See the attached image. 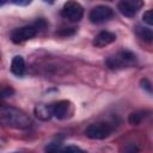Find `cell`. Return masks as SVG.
Returning <instances> with one entry per match:
<instances>
[{
	"label": "cell",
	"mask_w": 153,
	"mask_h": 153,
	"mask_svg": "<svg viewBox=\"0 0 153 153\" xmlns=\"http://www.w3.org/2000/svg\"><path fill=\"white\" fill-rule=\"evenodd\" d=\"M0 121L4 126L16 128V129H26L31 124L30 117L24 111L8 105H1Z\"/></svg>",
	"instance_id": "cell-1"
},
{
	"label": "cell",
	"mask_w": 153,
	"mask_h": 153,
	"mask_svg": "<svg viewBox=\"0 0 153 153\" xmlns=\"http://www.w3.org/2000/svg\"><path fill=\"white\" fill-rule=\"evenodd\" d=\"M105 62L109 68L118 69V68H124L134 65L136 62V56L130 50H122L115 56H109Z\"/></svg>",
	"instance_id": "cell-2"
},
{
	"label": "cell",
	"mask_w": 153,
	"mask_h": 153,
	"mask_svg": "<svg viewBox=\"0 0 153 153\" xmlns=\"http://www.w3.org/2000/svg\"><path fill=\"white\" fill-rule=\"evenodd\" d=\"M85 135L93 140H103L112 133V127L105 122H97L90 124L85 129Z\"/></svg>",
	"instance_id": "cell-3"
},
{
	"label": "cell",
	"mask_w": 153,
	"mask_h": 153,
	"mask_svg": "<svg viewBox=\"0 0 153 153\" xmlns=\"http://www.w3.org/2000/svg\"><path fill=\"white\" fill-rule=\"evenodd\" d=\"M61 16L69 22H79L84 16V8L76 1H68L63 5L61 10Z\"/></svg>",
	"instance_id": "cell-4"
},
{
	"label": "cell",
	"mask_w": 153,
	"mask_h": 153,
	"mask_svg": "<svg viewBox=\"0 0 153 153\" xmlns=\"http://www.w3.org/2000/svg\"><path fill=\"white\" fill-rule=\"evenodd\" d=\"M37 29L35 27V25H26V26H22V27H17L11 32V39L13 43H22L25 42L32 37H35L37 35Z\"/></svg>",
	"instance_id": "cell-5"
},
{
	"label": "cell",
	"mask_w": 153,
	"mask_h": 153,
	"mask_svg": "<svg viewBox=\"0 0 153 153\" xmlns=\"http://www.w3.org/2000/svg\"><path fill=\"white\" fill-rule=\"evenodd\" d=\"M112 16H114V11L109 6L99 5V6H96L91 10L88 18L93 24H100V23L109 20Z\"/></svg>",
	"instance_id": "cell-6"
},
{
	"label": "cell",
	"mask_w": 153,
	"mask_h": 153,
	"mask_svg": "<svg viewBox=\"0 0 153 153\" xmlns=\"http://www.w3.org/2000/svg\"><path fill=\"white\" fill-rule=\"evenodd\" d=\"M142 6V2L141 1H135V0H123V1H120L118 5H117V8L120 11V13L124 17H128V18H133L139 8Z\"/></svg>",
	"instance_id": "cell-7"
},
{
	"label": "cell",
	"mask_w": 153,
	"mask_h": 153,
	"mask_svg": "<svg viewBox=\"0 0 153 153\" xmlns=\"http://www.w3.org/2000/svg\"><path fill=\"white\" fill-rule=\"evenodd\" d=\"M72 112V104L68 100H59L53 104V115L59 120H65Z\"/></svg>",
	"instance_id": "cell-8"
},
{
	"label": "cell",
	"mask_w": 153,
	"mask_h": 153,
	"mask_svg": "<svg viewBox=\"0 0 153 153\" xmlns=\"http://www.w3.org/2000/svg\"><path fill=\"white\" fill-rule=\"evenodd\" d=\"M116 41V35L110 31H100L96 37L93 38V45L97 48H103L105 45L111 44L112 42Z\"/></svg>",
	"instance_id": "cell-9"
},
{
	"label": "cell",
	"mask_w": 153,
	"mask_h": 153,
	"mask_svg": "<svg viewBox=\"0 0 153 153\" xmlns=\"http://www.w3.org/2000/svg\"><path fill=\"white\" fill-rule=\"evenodd\" d=\"M35 115L37 118L42 120V121H48L50 120L53 115V105H48V104H38L35 106L33 109Z\"/></svg>",
	"instance_id": "cell-10"
},
{
	"label": "cell",
	"mask_w": 153,
	"mask_h": 153,
	"mask_svg": "<svg viewBox=\"0 0 153 153\" xmlns=\"http://www.w3.org/2000/svg\"><path fill=\"white\" fill-rule=\"evenodd\" d=\"M11 72L17 76H23L25 72V61L20 55H17L12 59L11 62Z\"/></svg>",
	"instance_id": "cell-11"
},
{
	"label": "cell",
	"mask_w": 153,
	"mask_h": 153,
	"mask_svg": "<svg viewBox=\"0 0 153 153\" xmlns=\"http://www.w3.org/2000/svg\"><path fill=\"white\" fill-rule=\"evenodd\" d=\"M135 33L140 39H142L145 42H152L153 41V30L152 29L137 25L135 29Z\"/></svg>",
	"instance_id": "cell-12"
},
{
	"label": "cell",
	"mask_w": 153,
	"mask_h": 153,
	"mask_svg": "<svg viewBox=\"0 0 153 153\" xmlns=\"http://www.w3.org/2000/svg\"><path fill=\"white\" fill-rule=\"evenodd\" d=\"M145 111H136V112H131L128 116V122L133 126H137L140 124V122L145 118Z\"/></svg>",
	"instance_id": "cell-13"
},
{
	"label": "cell",
	"mask_w": 153,
	"mask_h": 153,
	"mask_svg": "<svg viewBox=\"0 0 153 153\" xmlns=\"http://www.w3.org/2000/svg\"><path fill=\"white\" fill-rule=\"evenodd\" d=\"M61 143L60 142H50L47 145L44 152L45 153H61Z\"/></svg>",
	"instance_id": "cell-14"
},
{
	"label": "cell",
	"mask_w": 153,
	"mask_h": 153,
	"mask_svg": "<svg viewBox=\"0 0 153 153\" xmlns=\"http://www.w3.org/2000/svg\"><path fill=\"white\" fill-rule=\"evenodd\" d=\"M120 153H140V148L135 145V143H127V145H124L122 148H121V151H120Z\"/></svg>",
	"instance_id": "cell-15"
},
{
	"label": "cell",
	"mask_w": 153,
	"mask_h": 153,
	"mask_svg": "<svg viewBox=\"0 0 153 153\" xmlns=\"http://www.w3.org/2000/svg\"><path fill=\"white\" fill-rule=\"evenodd\" d=\"M142 20H143L146 24L153 26V10L146 11V12L142 14Z\"/></svg>",
	"instance_id": "cell-16"
},
{
	"label": "cell",
	"mask_w": 153,
	"mask_h": 153,
	"mask_svg": "<svg viewBox=\"0 0 153 153\" xmlns=\"http://www.w3.org/2000/svg\"><path fill=\"white\" fill-rule=\"evenodd\" d=\"M61 153H86L85 151H82L80 147H78V146H67V147H65L62 151H61Z\"/></svg>",
	"instance_id": "cell-17"
},
{
	"label": "cell",
	"mask_w": 153,
	"mask_h": 153,
	"mask_svg": "<svg viewBox=\"0 0 153 153\" xmlns=\"http://www.w3.org/2000/svg\"><path fill=\"white\" fill-rule=\"evenodd\" d=\"M140 84H141V87H142L143 90H146L147 92H149V93L153 92V86H152V84L149 82L148 79H141Z\"/></svg>",
	"instance_id": "cell-18"
},
{
	"label": "cell",
	"mask_w": 153,
	"mask_h": 153,
	"mask_svg": "<svg viewBox=\"0 0 153 153\" xmlns=\"http://www.w3.org/2000/svg\"><path fill=\"white\" fill-rule=\"evenodd\" d=\"M14 93V90L12 87H6L1 91V98H6V97H11Z\"/></svg>",
	"instance_id": "cell-19"
},
{
	"label": "cell",
	"mask_w": 153,
	"mask_h": 153,
	"mask_svg": "<svg viewBox=\"0 0 153 153\" xmlns=\"http://www.w3.org/2000/svg\"><path fill=\"white\" fill-rule=\"evenodd\" d=\"M75 32V29L74 27H69V29H62L59 31V35L61 36H69V35H73Z\"/></svg>",
	"instance_id": "cell-20"
},
{
	"label": "cell",
	"mask_w": 153,
	"mask_h": 153,
	"mask_svg": "<svg viewBox=\"0 0 153 153\" xmlns=\"http://www.w3.org/2000/svg\"><path fill=\"white\" fill-rule=\"evenodd\" d=\"M13 4H17V5H29L31 1L27 0V1H12Z\"/></svg>",
	"instance_id": "cell-21"
}]
</instances>
